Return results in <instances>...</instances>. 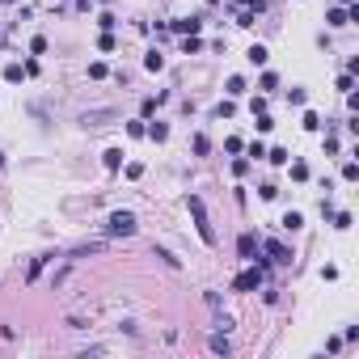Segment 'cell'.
Returning <instances> with one entry per match:
<instances>
[{"label": "cell", "instance_id": "6da1fadb", "mask_svg": "<svg viewBox=\"0 0 359 359\" xmlns=\"http://www.w3.org/2000/svg\"><path fill=\"white\" fill-rule=\"evenodd\" d=\"M186 207H190V215H195V229H199V237H203V241H215V233H211V220H207V207H203V199L199 195H190L186 199Z\"/></svg>", "mask_w": 359, "mask_h": 359}, {"label": "cell", "instance_id": "7a4b0ae2", "mask_svg": "<svg viewBox=\"0 0 359 359\" xmlns=\"http://www.w3.org/2000/svg\"><path fill=\"white\" fill-rule=\"evenodd\" d=\"M106 229H110V237H131L136 233V215L131 211H114L110 220H106Z\"/></svg>", "mask_w": 359, "mask_h": 359}, {"label": "cell", "instance_id": "3957f363", "mask_svg": "<svg viewBox=\"0 0 359 359\" xmlns=\"http://www.w3.org/2000/svg\"><path fill=\"white\" fill-rule=\"evenodd\" d=\"M233 287H237V292H254V287H262V271H258V266H254V271H241V275L233 279Z\"/></svg>", "mask_w": 359, "mask_h": 359}, {"label": "cell", "instance_id": "277c9868", "mask_svg": "<svg viewBox=\"0 0 359 359\" xmlns=\"http://www.w3.org/2000/svg\"><path fill=\"white\" fill-rule=\"evenodd\" d=\"M266 254H271V262H279V266H292V249L283 241H266Z\"/></svg>", "mask_w": 359, "mask_h": 359}, {"label": "cell", "instance_id": "5b68a950", "mask_svg": "<svg viewBox=\"0 0 359 359\" xmlns=\"http://www.w3.org/2000/svg\"><path fill=\"white\" fill-rule=\"evenodd\" d=\"M203 26V17H182V21H173V34H199Z\"/></svg>", "mask_w": 359, "mask_h": 359}, {"label": "cell", "instance_id": "8992f818", "mask_svg": "<svg viewBox=\"0 0 359 359\" xmlns=\"http://www.w3.org/2000/svg\"><path fill=\"white\" fill-rule=\"evenodd\" d=\"M266 59H271V51H266L262 42H254V47H249V64H254V68H262Z\"/></svg>", "mask_w": 359, "mask_h": 359}, {"label": "cell", "instance_id": "52a82bcc", "mask_svg": "<svg viewBox=\"0 0 359 359\" xmlns=\"http://www.w3.org/2000/svg\"><path fill=\"white\" fill-rule=\"evenodd\" d=\"M237 249H241V258H254V254H258V241H254V233H245Z\"/></svg>", "mask_w": 359, "mask_h": 359}, {"label": "cell", "instance_id": "ba28073f", "mask_svg": "<svg viewBox=\"0 0 359 359\" xmlns=\"http://www.w3.org/2000/svg\"><path fill=\"white\" fill-rule=\"evenodd\" d=\"M283 229H287V233L304 229V215H300V211H287V215H283Z\"/></svg>", "mask_w": 359, "mask_h": 359}, {"label": "cell", "instance_id": "9c48e42d", "mask_svg": "<svg viewBox=\"0 0 359 359\" xmlns=\"http://www.w3.org/2000/svg\"><path fill=\"white\" fill-rule=\"evenodd\" d=\"M144 68H148V72H161V68H165V55H161V51H148V59H144Z\"/></svg>", "mask_w": 359, "mask_h": 359}, {"label": "cell", "instance_id": "30bf717a", "mask_svg": "<svg viewBox=\"0 0 359 359\" xmlns=\"http://www.w3.org/2000/svg\"><path fill=\"white\" fill-rule=\"evenodd\" d=\"M21 76H26V68H21V64H9V68H5V80H9V85H17Z\"/></svg>", "mask_w": 359, "mask_h": 359}, {"label": "cell", "instance_id": "8fae6325", "mask_svg": "<svg viewBox=\"0 0 359 359\" xmlns=\"http://www.w3.org/2000/svg\"><path fill=\"white\" fill-rule=\"evenodd\" d=\"M144 136H152V140L161 144V140H169V127H165V123H152L148 131H144Z\"/></svg>", "mask_w": 359, "mask_h": 359}, {"label": "cell", "instance_id": "7c38bea8", "mask_svg": "<svg viewBox=\"0 0 359 359\" xmlns=\"http://www.w3.org/2000/svg\"><path fill=\"white\" fill-rule=\"evenodd\" d=\"M326 21H330V26H346V9H330Z\"/></svg>", "mask_w": 359, "mask_h": 359}, {"label": "cell", "instance_id": "4fadbf2b", "mask_svg": "<svg viewBox=\"0 0 359 359\" xmlns=\"http://www.w3.org/2000/svg\"><path fill=\"white\" fill-rule=\"evenodd\" d=\"M266 161H271V165H287V148H271Z\"/></svg>", "mask_w": 359, "mask_h": 359}, {"label": "cell", "instance_id": "5bb4252c", "mask_svg": "<svg viewBox=\"0 0 359 359\" xmlns=\"http://www.w3.org/2000/svg\"><path fill=\"white\" fill-rule=\"evenodd\" d=\"M211 351H215V355H229V338H224V334H215V338H211Z\"/></svg>", "mask_w": 359, "mask_h": 359}, {"label": "cell", "instance_id": "9a60e30c", "mask_svg": "<svg viewBox=\"0 0 359 359\" xmlns=\"http://www.w3.org/2000/svg\"><path fill=\"white\" fill-rule=\"evenodd\" d=\"M118 165H123V152L110 148V152H106V169H118Z\"/></svg>", "mask_w": 359, "mask_h": 359}, {"label": "cell", "instance_id": "2e32d148", "mask_svg": "<svg viewBox=\"0 0 359 359\" xmlns=\"http://www.w3.org/2000/svg\"><path fill=\"white\" fill-rule=\"evenodd\" d=\"M229 93H233V98H241V93H245V80L241 76H229Z\"/></svg>", "mask_w": 359, "mask_h": 359}, {"label": "cell", "instance_id": "e0dca14e", "mask_svg": "<svg viewBox=\"0 0 359 359\" xmlns=\"http://www.w3.org/2000/svg\"><path fill=\"white\" fill-rule=\"evenodd\" d=\"M292 177H296V182H304V177H308V165L296 161V165H292Z\"/></svg>", "mask_w": 359, "mask_h": 359}, {"label": "cell", "instance_id": "ac0fdd59", "mask_svg": "<svg viewBox=\"0 0 359 359\" xmlns=\"http://www.w3.org/2000/svg\"><path fill=\"white\" fill-rule=\"evenodd\" d=\"M342 177H346V182H355V177H359V165L346 161V165H342Z\"/></svg>", "mask_w": 359, "mask_h": 359}, {"label": "cell", "instance_id": "d6986e66", "mask_svg": "<svg viewBox=\"0 0 359 359\" xmlns=\"http://www.w3.org/2000/svg\"><path fill=\"white\" fill-rule=\"evenodd\" d=\"M334 229H351V211H338V215H334Z\"/></svg>", "mask_w": 359, "mask_h": 359}, {"label": "cell", "instance_id": "ffe728a7", "mask_svg": "<svg viewBox=\"0 0 359 359\" xmlns=\"http://www.w3.org/2000/svg\"><path fill=\"white\" fill-rule=\"evenodd\" d=\"M233 110H237L233 102H220V106H215V114H220V118H233Z\"/></svg>", "mask_w": 359, "mask_h": 359}, {"label": "cell", "instance_id": "44dd1931", "mask_svg": "<svg viewBox=\"0 0 359 359\" xmlns=\"http://www.w3.org/2000/svg\"><path fill=\"white\" fill-rule=\"evenodd\" d=\"M207 148H211L207 136H195V152H199V157H207Z\"/></svg>", "mask_w": 359, "mask_h": 359}, {"label": "cell", "instance_id": "7402d4cb", "mask_svg": "<svg viewBox=\"0 0 359 359\" xmlns=\"http://www.w3.org/2000/svg\"><path fill=\"white\" fill-rule=\"evenodd\" d=\"M199 47H203V42H199V38H195V34H190V38H186V42H182V51H186V55H195V51H199Z\"/></svg>", "mask_w": 359, "mask_h": 359}, {"label": "cell", "instance_id": "603a6c76", "mask_svg": "<svg viewBox=\"0 0 359 359\" xmlns=\"http://www.w3.org/2000/svg\"><path fill=\"white\" fill-rule=\"evenodd\" d=\"M98 26H102V30H114L118 21H114V13H102V17H98Z\"/></svg>", "mask_w": 359, "mask_h": 359}, {"label": "cell", "instance_id": "cb8c5ba5", "mask_svg": "<svg viewBox=\"0 0 359 359\" xmlns=\"http://www.w3.org/2000/svg\"><path fill=\"white\" fill-rule=\"evenodd\" d=\"M317 127H321V118H317L313 110H308V114H304V131H317Z\"/></svg>", "mask_w": 359, "mask_h": 359}, {"label": "cell", "instance_id": "d4e9b609", "mask_svg": "<svg viewBox=\"0 0 359 359\" xmlns=\"http://www.w3.org/2000/svg\"><path fill=\"white\" fill-rule=\"evenodd\" d=\"M237 5H249V9H258V13H262V9H266V0H237Z\"/></svg>", "mask_w": 359, "mask_h": 359}, {"label": "cell", "instance_id": "484cf974", "mask_svg": "<svg viewBox=\"0 0 359 359\" xmlns=\"http://www.w3.org/2000/svg\"><path fill=\"white\" fill-rule=\"evenodd\" d=\"M0 165H5V152H0Z\"/></svg>", "mask_w": 359, "mask_h": 359}, {"label": "cell", "instance_id": "4316f807", "mask_svg": "<svg viewBox=\"0 0 359 359\" xmlns=\"http://www.w3.org/2000/svg\"><path fill=\"white\" fill-rule=\"evenodd\" d=\"M342 5H355V0H342Z\"/></svg>", "mask_w": 359, "mask_h": 359}]
</instances>
